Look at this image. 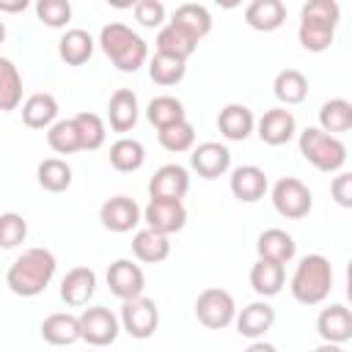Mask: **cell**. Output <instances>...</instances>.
<instances>
[{
	"instance_id": "16",
	"label": "cell",
	"mask_w": 352,
	"mask_h": 352,
	"mask_svg": "<svg viewBox=\"0 0 352 352\" xmlns=\"http://www.w3.org/2000/svg\"><path fill=\"white\" fill-rule=\"evenodd\" d=\"M228 190H231V195L236 201L256 204V201H261L267 195L270 182H267L264 168H258V165H239L228 176Z\"/></svg>"
},
{
	"instance_id": "42",
	"label": "cell",
	"mask_w": 352,
	"mask_h": 352,
	"mask_svg": "<svg viewBox=\"0 0 352 352\" xmlns=\"http://www.w3.org/2000/svg\"><path fill=\"white\" fill-rule=\"evenodd\" d=\"M36 16L47 28H66V22L72 19V3L69 0H38Z\"/></svg>"
},
{
	"instance_id": "24",
	"label": "cell",
	"mask_w": 352,
	"mask_h": 352,
	"mask_svg": "<svg viewBox=\"0 0 352 352\" xmlns=\"http://www.w3.org/2000/svg\"><path fill=\"white\" fill-rule=\"evenodd\" d=\"M170 25L184 30L190 38L201 41V38H206L212 33V14L201 3H182V6H176L173 16H170Z\"/></svg>"
},
{
	"instance_id": "30",
	"label": "cell",
	"mask_w": 352,
	"mask_h": 352,
	"mask_svg": "<svg viewBox=\"0 0 352 352\" xmlns=\"http://www.w3.org/2000/svg\"><path fill=\"white\" fill-rule=\"evenodd\" d=\"M154 47L160 55H170V58H179V60H187L195 50H198V41L190 38L184 30H179L176 25H162L157 30V38H154Z\"/></svg>"
},
{
	"instance_id": "45",
	"label": "cell",
	"mask_w": 352,
	"mask_h": 352,
	"mask_svg": "<svg viewBox=\"0 0 352 352\" xmlns=\"http://www.w3.org/2000/svg\"><path fill=\"white\" fill-rule=\"evenodd\" d=\"M28 6H30L28 0H0V14H19Z\"/></svg>"
},
{
	"instance_id": "48",
	"label": "cell",
	"mask_w": 352,
	"mask_h": 352,
	"mask_svg": "<svg viewBox=\"0 0 352 352\" xmlns=\"http://www.w3.org/2000/svg\"><path fill=\"white\" fill-rule=\"evenodd\" d=\"M6 41V22H3V16H0V44Z\"/></svg>"
},
{
	"instance_id": "35",
	"label": "cell",
	"mask_w": 352,
	"mask_h": 352,
	"mask_svg": "<svg viewBox=\"0 0 352 352\" xmlns=\"http://www.w3.org/2000/svg\"><path fill=\"white\" fill-rule=\"evenodd\" d=\"M146 118H148L151 126L165 129V126H173L179 121H184L187 118V110H184L182 99H176L170 94H162V96H154L146 104Z\"/></svg>"
},
{
	"instance_id": "12",
	"label": "cell",
	"mask_w": 352,
	"mask_h": 352,
	"mask_svg": "<svg viewBox=\"0 0 352 352\" xmlns=\"http://www.w3.org/2000/svg\"><path fill=\"white\" fill-rule=\"evenodd\" d=\"M190 168L201 176V179H217L226 176L231 170V151L226 143L217 140H206L192 146L190 151Z\"/></svg>"
},
{
	"instance_id": "1",
	"label": "cell",
	"mask_w": 352,
	"mask_h": 352,
	"mask_svg": "<svg viewBox=\"0 0 352 352\" xmlns=\"http://www.w3.org/2000/svg\"><path fill=\"white\" fill-rule=\"evenodd\" d=\"M58 258L47 248H28L16 256L6 272V286L16 297H38L55 278Z\"/></svg>"
},
{
	"instance_id": "22",
	"label": "cell",
	"mask_w": 352,
	"mask_h": 352,
	"mask_svg": "<svg viewBox=\"0 0 352 352\" xmlns=\"http://www.w3.org/2000/svg\"><path fill=\"white\" fill-rule=\"evenodd\" d=\"M22 124L28 129H50L55 121H58V99L47 91H36L30 94L22 104Z\"/></svg>"
},
{
	"instance_id": "7",
	"label": "cell",
	"mask_w": 352,
	"mask_h": 352,
	"mask_svg": "<svg viewBox=\"0 0 352 352\" xmlns=\"http://www.w3.org/2000/svg\"><path fill=\"white\" fill-rule=\"evenodd\" d=\"M118 322H121V330L126 336H132L138 341H146L160 327V308H157V302L151 297L140 294V297H132V300L121 302Z\"/></svg>"
},
{
	"instance_id": "11",
	"label": "cell",
	"mask_w": 352,
	"mask_h": 352,
	"mask_svg": "<svg viewBox=\"0 0 352 352\" xmlns=\"http://www.w3.org/2000/svg\"><path fill=\"white\" fill-rule=\"evenodd\" d=\"M143 223L146 228L157 231V234H176L187 226V209L182 201H160V198H148L146 209H143Z\"/></svg>"
},
{
	"instance_id": "31",
	"label": "cell",
	"mask_w": 352,
	"mask_h": 352,
	"mask_svg": "<svg viewBox=\"0 0 352 352\" xmlns=\"http://www.w3.org/2000/svg\"><path fill=\"white\" fill-rule=\"evenodd\" d=\"M272 94L280 104H300L308 96V77L300 69H283L272 80Z\"/></svg>"
},
{
	"instance_id": "46",
	"label": "cell",
	"mask_w": 352,
	"mask_h": 352,
	"mask_svg": "<svg viewBox=\"0 0 352 352\" xmlns=\"http://www.w3.org/2000/svg\"><path fill=\"white\" fill-rule=\"evenodd\" d=\"M242 352H278V349H275V344H270V341H261V338H258V341H250Z\"/></svg>"
},
{
	"instance_id": "18",
	"label": "cell",
	"mask_w": 352,
	"mask_h": 352,
	"mask_svg": "<svg viewBox=\"0 0 352 352\" xmlns=\"http://www.w3.org/2000/svg\"><path fill=\"white\" fill-rule=\"evenodd\" d=\"M140 118V104H138V96L132 88H118L110 94V102H107V121H110V129L118 132L121 138L126 132L135 129Z\"/></svg>"
},
{
	"instance_id": "15",
	"label": "cell",
	"mask_w": 352,
	"mask_h": 352,
	"mask_svg": "<svg viewBox=\"0 0 352 352\" xmlns=\"http://www.w3.org/2000/svg\"><path fill=\"white\" fill-rule=\"evenodd\" d=\"M256 135L267 146H283L297 135V118L286 107H270L256 121Z\"/></svg>"
},
{
	"instance_id": "10",
	"label": "cell",
	"mask_w": 352,
	"mask_h": 352,
	"mask_svg": "<svg viewBox=\"0 0 352 352\" xmlns=\"http://www.w3.org/2000/svg\"><path fill=\"white\" fill-rule=\"evenodd\" d=\"M99 220L113 234H126L143 220V209L129 195H113L99 206Z\"/></svg>"
},
{
	"instance_id": "38",
	"label": "cell",
	"mask_w": 352,
	"mask_h": 352,
	"mask_svg": "<svg viewBox=\"0 0 352 352\" xmlns=\"http://www.w3.org/2000/svg\"><path fill=\"white\" fill-rule=\"evenodd\" d=\"M187 74V60H179V58H170V55H160L154 52V58H148V77L157 82V85H176L182 82Z\"/></svg>"
},
{
	"instance_id": "28",
	"label": "cell",
	"mask_w": 352,
	"mask_h": 352,
	"mask_svg": "<svg viewBox=\"0 0 352 352\" xmlns=\"http://www.w3.org/2000/svg\"><path fill=\"white\" fill-rule=\"evenodd\" d=\"M283 283H286V267H283V264L258 258V261L250 267V286H253V292H256L261 300L280 294Z\"/></svg>"
},
{
	"instance_id": "40",
	"label": "cell",
	"mask_w": 352,
	"mask_h": 352,
	"mask_svg": "<svg viewBox=\"0 0 352 352\" xmlns=\"http://www.w3.org/2000/svg\"><path fill=\"white\" fill-rule=\"evenodd\" d=\"M157 140L165 151L170 154H182V151H192L195 146V126L184 118L173 126H165V129H157Z\"/></svg>"
},
{
	"instance_id": "2",
	"label": "cell",
	"mask_w": 352,
	"mask_h": 352,
	"mask_svg": "<svg viewBox=\"0 0 352 352\" xmlns=\"http://www.w3.org/2000/svg\"><path fill=\"white\" fill-rule=\"evenodd\" d=\"M102 52L113 60V66L118 72H138L140 66L148 63V44L140 33H135L129 25L124 22H107L102 30H99V41Z\"/></svg>"
},
{
	"instance_id": "5",
	"label": "cell",
	"mask_w": 352,
	"mask_h": 352,
	"mask_svg": "<svg viewBox=\"0 0 352 352\" xmlns=\"http://www.w3.org/2000/svg\"><path fill=\"white\" fill-rule=\"evenodd\" d=\"M300 154L322 173H338L346 165V146L341 138L322 132L319 126H305L297 138Z\"/></svg>"
},
{
	"instance_id": "34",
	"label": "cell",
	"mask_w": 352,
	"mask_h": 352,
	"mask_svg": "<svg viewBox=\"0 0 352 352\" xmlns=\"http://www.w3.org/2000/svg\"><path fill=\"white\" fill-rule=\"evenodd\" d=\"M36 182L47 192H66L72 187V165L60 157H47L36 168Z\"/></svg>"
},
{
	"instance_id": "25",
	"label": "cell",
	"mask_w": 352,
	"mask_h": 352,
	"mask_svg": "<svg viewBox=\"0 0 352 352\" xmlns=\"http://www.w3.org/2000/svg\"><path fill=\"white\" fill-rule=\"evenodd\" d=\"M245 22L258 33H272L286 22V6L280 0H253L245 8Z\"/></svg>"
},
{
	"instance_id": "3",
	"label": "cell",
	"mask_w": 352,
	"mask_h": 352,
	"mask_svg": "<svg viewBox=\"0 0 352 352\" xmlns=\"http://www.w3.org/2000/svg\"><path fill=\"white\" fill-rule=\"evenodd\" d=\"M338 19H341V6L336 0H308L300 11V28H297V38L302 50L308 52L330 50Z\"/></svg>"
},
{
	"instance_id": "44",
	"label": "cell",
	"mask_w": 352,
	"mask_h": 352,
	"mask_svg": "<svg viewBox=\"0 0 352 352\" xmlns=\"http://www.w3.org/2000/svg\"><path fill=\"white\" fill-rule=\"evenodd\" d=\"M330 195L341 209H349L352 206V173L338 170V176H333L330 182Z\"/></svg>"
},
{
	"instance_id": "6",
	"label": "cell",
	"mask_w": 352,
	"mask_h": 352,
	"mask_svg": "<svg viewBox=\"0 0 352 352\" xmlns=\"http://www.w3.org/2000/svg\"><path fill=\"white\" fill-rule=\"evenodd\" d=\"M272 206L280 217L286 220H302L311 214L314 209V192L308 190L305 182H300L297 176H283L272 184Z\"/></svg>"
},
{
	"instance_id": "19",
	"label": "cell",
	"mask_w": 352,
	"mask_h": 352,
	"mask_svg": "<svg viewBox=\"0 0 352 352\" xmlns=\"http://www.w3.org/2000/svg\"><path fill=\"white\" fill-rule=\"evenodd\" d=\"M234 324H236V333H239L242 338L258 341V338H264V333L275 324V308H272L267 300H256V302L245 305V308L234 316Z\"/></svg>"
},
{
	"instance_id": "37",
	"label": "cell",
	"mask_w": 352,
	"mask_h": 352,
	"mask_svg": "<svg viewBox=\"0 0 352 352\" xmlns=\"http://www.w3.org/2000/svg\"><path fill=\"white\" fill-rule=\"evenodd\" d=\"M72 121H74V126H77V132H80V143H82V151H96V148H102V146H104V138H107V126H104L102 116L82 110V113L72 116Z\"/></svg>"
},
{
	"instance_id": "14",
	"label": "cell",
	"mask_w": 352,
	"mask_h": 352,
	"mask_svg": "<svg viewBox=\"0 0 352 352\" xmlns=\"http://www.w3.org/2000/svg\"><path fill=\"white\" fill-rule=\"evenodd\" d=\"M107 286L110 292L124 302V300H132V297H140L143 289H146V275L140 270V264H135L132 258H116L110 267H107Z\"/></svg>"
},
{
	"instance_id": "41",
	"label": "cell",
	"mask_w": 352,
	"mask_h": 352,
	"mask_svg": "<svg viewBox=\"0 0 352 352\" xmlns=\"http://www.w3.org/2000/svg\"><path fill=\"white\" fill-rule=\"evenodd\" d=\"M28 236V220L19 212H3L0 214V248L14 250Z\"/></svg>"
},
{
	"instance_id": "26",
	"label": "cell",
	"mask_w": 352,
	"mask_h": 352,
	"mask_svg": "<svg viewBox=\"0 0 352 352\" xmlns=\"http://www.w3.org/2000/svg\"><path fill=\"white\" fill-rule=\"evenodd\" d=\"M94 47H96V41H94V36H91L88 30H82V28H69V30L60 36V41H58V55H60V60H63L66 66H82V63L91 60Z\"/></svg>"
},
{
	"instance_id": "8",
	"label": "cell",
	"mask_w": 352,
	"mask_h": 352,
	"mask_svg": "<svg viewBox=\"0 0 352 352\" xmlns=\"http://www.w3.org/2000/svg\"><path fill=\"white\" fill-rule=\"evenodd\" d=\"M195 319L209 327V330H223L234 322L236 316V302L231 297V292L220 289V286H209L195 297Z\"/></svg>"
},
{
	"instance_id": "29",
	"label": "cell",
	"mask_w": 352,
	"mask_h": 352,
	"mask_svg": "<svg viewBox=\"0 0 352 352\" xmlns=\"http://www.w3.org/2000/svg\"><path fill=\"white\" fill-rule=\"evenodd\" d=\"M132 253L143 264H160L170 256V239L151 228H140L132 236Z\"/></svg>"
},
{
	"instance_id": "13",
	"label": "cell",
	"mask_w": 352,
	"mask_h": 352,
	"mask_svg": "<svg viewBox=\"0 0 352 352\" xmlns=\"http://www.w3.org/2000/svg\"><path fill=\"white\" fill-rule=\"evenodd\" d=\"M190 190V173L184 165L179 162H168L160 165L154 170V176L148 179V198H160V201H182Z\"/></svg>"
},
{
	"instance_id": "33",
	"label": "cell",
	"mask_w": 352,
	"mask_h": 352,
	"mask_svg": "<svg viewBox=\"0 0 352 352\" xmlns=\"http://www.w3.org/2000/svg\"><path fill=\"white\" fill-rule=\"evenodd\" d=\"M110 165L118 170V173H132V170H140L143 162H146V148L138 138H118L113 146H110Z\"/></svg>"
},
{
	"instance_id": "43",
	"label": "cell",
	"mask_w": 352,
	"mask_h": 352,
	"mask_svg": "<svg viewBox=\"0 0 352 352\" xmlns=\"http://www.w3.org/2000/svg\"><path fill=\"white\" fill-rule=\"evenodd\" d=\"M132 11L143 28H162L165 25V6L160 0H138L132 6Z\"/></svg>"
},
{
	"instance_id": "39",
	"label": "cell",
	"mask_w": 352,
	"mask_h": 352,
	"mask_svg": "<svg viewBox=\"0 0 352 352\" xmlns=\"http://www.w3.org/2000/svg\"><path fill=\"white\" fill-rule=\"evenodd\" d=\"M47 143L55 154H74V151H82V143H80V132L74 126L72 118H58L50 129H47Z\"/></svg>"
},
{
	"instance_id": "9",
	"label": "cell",
	"mask_w": 352,
	"mask_h": 352,
	"mask_svg": "<svg viewBox=\"0 0 352 352\" xmlns=\"http://www.w3.org/2000/svg\"><path fill=\"white\" fill-rule=\"evenodd\" d=\"M77 319H80V338L88 346H96V349L110 346L118 338V333H121L118 316L110 308H104V305H91Z\"/></svg>"
},
{
	"instance_id": "4",
	"label": "cell",
	"mask_w": 352,
	"mask_h": 352,
	"mask_svg": "<svg viewBox=\"0 0 352 352\" xmlns=\"http://www.w3.org/2000/svg\"><path fill=\"white\" fill-rule=\"evenodd\" d=\"M333 289V267L322 253H308L292 272L289 292L300 305H319L330 297Z\"/></svg>"
},
{
	"instance_id": "47",
	"label": "cell",
	"mask_w": 352,
	"mask_h": 352,
	"mask_svg": "<svg viewBox=\"0 0 352 352\" xmlns=\"http://www.w3.org/2000/svg\"><path fill=\"white\" fill-rule=\"evenodd\" d=\"M311 352H344V346H341V344H324V341H322V344H319L316 349H311Z\"/></svg>"
},
{
	"instance_id": "20",
	"label": "cell",
	"mask_w": 352,
	"mask_h": 352,
	"mask_svg": "<svg viewBox=\"0 0 352 352\" xmlns=\"http://www.w3.org/2000/svg\"><path fill=\"white\" fill-rule=\"evenodd\" d=\"M217 129L226 140H234V143H242L250 138V132L256 129V116L248 104H239V102H231L226 104L220 113H217Z\"/></svg>"
},
{
	"instance_id": "23",
	"label": "cell",
	"mask_w": 352,
	"mask_h": 352,
	"mask_svg": "<svg viewBox=\"0 0 352 352\" xmlns=\"http://www.w3.org/2000/svg\"><path fill=\"white\" fill-rule=\"evenodd\" d=\"M256 253H258V258H267V261H275V264L286 267L297 256V242L283 228H267L256 239Z\"/></svg>"
},
{
	"instance_id": "21",
	"label": "cell",
	"mask_w": 352,
	"mask_h": 352,
	"mask_svg": "<svg viewBox=\"0 0 352 352\" xmlns=\"http://www.w3.org/2000/svg\"><path fill=\"white\" fill-rule=\"evenodd\" d=\"M96 292V272L91 267H72L60 280V300L72 308L88 305Z\"/></svg>"
},
{
	"instance_id": "32",
	"label": "cell",
	"mask_w": 352,
	"mask_h": 352,
	"mask_svg": "<svg viewBox=\"0 0 352 352\" xmlns=\"http://www.w3.org/2000/svg\"><path fill=\"white\" fill-rule=\"evenodd\" d=\"M319 129L327 132V135H341V132H349L352 129V102L349 99H327L322 107H319Z\"/></svg>"
},
{
	"instance_id": "17",
	"label": "cell",
	"mask_w": 352,
	"mask_h": 352,
	"mask_svg": "<svg viewBox=\"0 0 352 352\" xmlns=\"http://www.w3.org/2000/svg\"><path fill=\"white\" fill-rule=\"evenodd\" d=\"M316 333L324 344H346L352 338V311L341 302H333L319 311L316 316Z\"/></svg>"
},
{
	"instance_id": "27",
	"label": "cell",
	"mask_w": 352,
	"mask_h": 352,
	"mask_svg": "<svg viewBox=\"0 0 352 352\" xmlns=\"http://www.w3.org/2000/svg\"><path fill=\"white\" fill-rule=\"evenodd\" d=\"M41 338L52 346H72L74 341H80V319L66 311L50 314L41 322Z\"/></svg>"
},
{
	"instance_id": "36",
	"label": "cell",
	"mask_w": 352,
	"mask_h": 352,
	"mask_svg": "<svg viewBox=\"0 0 352 352\" xmlns=\"http://www.w3.org/2000/svg\"><path fill=\"white\" fill-rule=\"evenodd\" d=\"M22 104V74L11 58L0 55V110L11 113Z\"/></svg>"
}]
</instances>
